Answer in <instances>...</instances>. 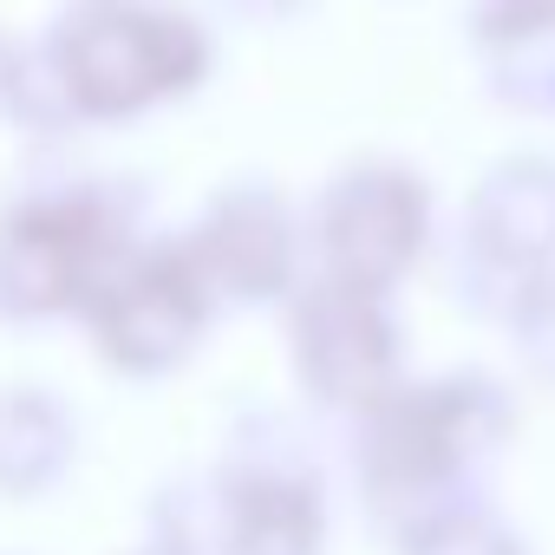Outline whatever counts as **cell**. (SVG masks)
<instances>
[{"mask_svg":"<svg viewBox=\"0 0 555 555\" xmlns=\"http://www.w3.org/2000/svg\"><path fill=\"white\" fill-rule=\"evenodd\" d=\"M66 464V418L47 392L21 386L0 392V490L8 496H34L60 477Z\"/></svg>","mask_w":555,"mask_h":555,"instance_id":"cell-4","label":"cell"},{"mask_svg":"<svg viewBox=\"0 0 555 555\" xmlns=\"http://www.w3.org/2000/svg\"><path fill=\"white\" fill-rule=\"evenodd\" d=\"M190 66H196V47L183 21L131 8V0H86L79 14H66L53 40L60 99L86 118H125L157 92L183 86Z\"/></svg>","mask_w":555,"mask_h":555,"instance_id":"cell-1","label":"cell"},{"mask_svg":"<svg viewBox=\"0 0 555 555\" xmlns=\"http://www.w3.org/2000/svg\"><path fill=\"white\" fill-rule=\"evenodd\" d=\"M86 321L118 366H164L183 347L196 301H190V282L177 261H125L92 295Z\"/></svg>","mask_w":555,"mask_h":555,"instance_id":"cell-3","label":"cell"},{"mask_svg":"<svg viewBox=\"0 0 555 555\" xmlns=\"http://www.w3.org/2000/svg\"><path fill=\"white\" fill-rule=\"evenodd\" d=\"M118 235L92 196H34L14 216H0V314L47 321L66 308H92L112 282Z\"/></svg>","mask_w":555,"mask_h":555,"instance_id":"cell-2","label":"cell"},{"mask_svg":"<svg viewBox=\"0 0 555 555\" xmlns=\"http://www.w3.org/2000/svg\"><path fill=\"white\" fill-rule=\"evenodd\" d=\"M14 86H21V53L0 40V105H14Z\"/></svg>","mask_w":555,"mask_h":555,"instance_id":"cell-5","label":"cell"}]
</instances>
